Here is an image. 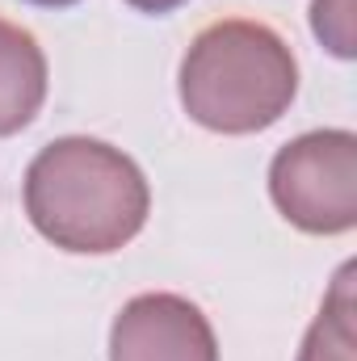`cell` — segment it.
<instances>
[{
  "label": "cell",
  "instance_id": "6da1fadb",
  "mask_svg": "<svg viewBox=\"0 0 357 361\" xmlns=\"http://www.w3.org/2000/svg\"><path fill=\"white\" fill-rule=\"evenodd\" d=\"M25 214L42 240L76 257H109L126 248L152 214L143 169L114 143L63 135L25 169Z\"/></svg>",
  "mask_w": 357,
  "mask_h": 361
},
{
  "label": "cell",
  "instance_id": "7a4b0ae2",
  "mask_svg": "<svg viewBox=\"0 0 357 361\" xmlns=\"http://www.w3.org/2000/svg\"><path fill=\"white\" fill-rule=\"evenodd\" d=\"M177 92L202 130L257 135L294 105L298 59L273 25L223 17L198 30L181 55Z\"/></svg>",
  "mask_w": 357,
  "mask_h": 361
},
{
  "label": "cell",
  "instance_id": "3957f363",
  "mask_svg": "<svg viewBox=\"0 0 357 361\" xmlns=\"http://www.w3.org/2000/svg\"><path fill=\"white\" fill-rule=\"evenodd\" d=\"M277 214L307 235H345L357 227V135L328 126L277 147L269 164Z\"/></svg>",
  "mask_w": 357,
  "mask_h": 361
},
{
  "label": "cell",
  "instance_id": "277c9868",
  "mask_svg": "<svg viewBox=\"0 0 357 361\" xmlns=\"http://www.w3.org/2000/svg\"><path fill=\"white\" fill-rule=\"evenodd\" d=\"M109 361H219V341L198 302L152 290L114 315Z\"/></svg>",
  "mask_w": 357,
  "mask_h": 361
},
{
  "label": "cell",
  "instance_id": "5b68a950",
  "mask_svg": "<svg viewBox=\"0 0 357 361\" xmlns=\"http://www.w3.org/2000/svg\"><path fill=\"white\" fill-rule=\"evenodd\" d=\"M47 55L30 30L0 17V139L25 130L47 101Z\"/></svg>",
  "mask_w": 357,
  "mask_h": 361
},
{
  "label": "cell",
  "instance_id": "8992f818",
  "mask_svg": "<svg viewBox=\"0 0 357 361\" xmlns=\"http://www.w3.org/2000/svg\"><path fill=\"white\" fill-rule=\"evenodd\" d=\"M353 277H357L353 261L337 269L328 294H324V307L311 319V328H307L294 361H357V286H353Z\"/></svg>",
  "mask_w": 357,
  "mask_h": 361
},
{
  "label": "cell",
  "instance_id": "52a82bcc",
  "mask_svg": "<svg viewBox=\"0 0 357 361\" xmlns=\"http://www.w3.org/2000/svg\"><path fill=\"white\" fill-rule=\"evenodd\" d=\"M311 34L320 47L337 59L357 55V30H353V0H311Z\"/></svg>",
  "mask_w": 357,
  "mask_h": 361
},
{
  "label": "cell",
  "instance_id": "ba28073f",
  "mask_svg": "<svg viewBox=\"0 0 357 361\" xmlns=\"http://www.w3.org/2000/svg\"><path fill=\"white\" fill-rule=\"evenodd\" d=\"M135 13H147V17H164V13H173V8H181L185 0H126Z\"/></svg>",
  "mask_w": 357,
  "mask_h": 361
},
{
  "label": "cell",
  "instance_id": "9c48e42d",
  "mask_svg": "<svg viewBox=\"0 0 357 361\" xmlns=\"http://www.w3.org/2000/svg\"><path fill=\"white\" fill-rule=\"evenodd\" d=\"M25 4H38V8H72L80 0H25Z\"/></svg>",
  "mask_w": 357,
  "mask_h": 361
}]
</instances>
